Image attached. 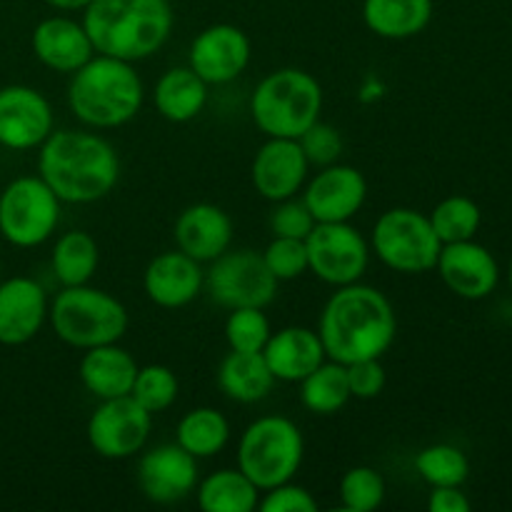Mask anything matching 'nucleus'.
<instances>
[{
  "instance_id": "38",
  "label": "nucleus",
  "mask_w": 512,
  "mask_h": 512,
  "mask_svg": "<svg viewBox=\"0 0 512 512\" xmlns=\"http://www.w3.org/2000/svg\"><path fill=\"white\" fill-rule=\"evenodd\" d=\"M270 233L275 238H298L305 240L310 235V230L315 228V218L308 210V205L303 203V198H285L278 200L270 213Z\"/></svg>"
},
{
  "instance_id": "22",
  "label": "nucleus",
  "mask_w": 512,
  "mask_h": 512,
  "mask_svg": "<svg viewBox=\"0 0 512 512\" xmlns=\"http://www.w3.org/2000/svg\"><path fill=\"white\" fill-rule=\"evenodd\" d=\"M30 45H33L35 58L55 73H75L95 55L83 20H73L68 15L40 20L33 28Z\"/></svg>"
},
{
  "instance_id": "29",
  "label": "nucleus",
  "mask_w": 512,
  "mask_h": 512,
  "mask_svg": "<svg viewBox=\"0 0 512 512\" xmlns=\"http://www.w3.org/2000/svg\"><path fill=\"white\" fill-rule=\"evenodd\" d=\"M100 263V248L85 230H68L60 235L50 253V268L63 288L85 285L93 280Z\"/></svg>"
},
{
  "instance_id": "13",
  "label": "nucleus",
  "mask_w": 512,
  "mask_h": 512,
  "mask_svg": "<svg viewBox=\"0 0 512 512\" xmlns=\"http://www.w3.org/2000/svg\"><path fill=\"white\" fill-rule=\"evenodd\" d=\"M250 55L253 45L243 28L233 23H215L195 35L188 65L208 85H225L245 73Z\"/></svg>"
},
{
  "instance_id": "4",
  "label": "nucleus",
  "mask_w": 512,
  "mask_h": 512,
  "mask_svg": "<svg viewBox=\"0 0 512 512\" xmlns=\"http://www.w3.org/2000/svg\"><path fill=\"white\" fill-rule=\"evenodd\" d=\"M145 85L133 63L95 53L68 83V108L85 128L113 130L140 113Z\"/></svg>"
},
{
  "instance_id": "20",
  "label": "nucleus",
  "mask_w": 512,
  "mask_h": 512,
  "mask_svg": "<svg viewBox=\"0 0 512 512\" xmlns=\"http://www.w3.org/2000/svg\"><path fill=\"white\" fill-rule=\"evenodd\" d=\"M205 288V273L198 260L180 250L155 255L143 273V290L150 303L165 310H178L193 303Z\"/></svg>"
},
{
  "instance_id": "28",
  "label": "nucleus",
  "mask_w": 512,
  "mask_h": 512,
  "mask_svg": "<svg viewBox=\"0 0 512 512\" xmlns=\"http://www.w3.org/2000/svg\"><path fill=\"white\" fill-rule=\"evenodd\" d=\"M195 495L205 512H253L260 500L258 485L240 468H220L198 480Z\"/></svg>"
},
{
  "instance_id": "17",
  "label": "nucleus",
  "mask_w": 512,
  "mask_h": 512,
  "mask_svg": "<svg viewBox=\"0 0 512 512\" xmlns=\"http://www.w3.org/2000/svg\"><path fill=\"white\" fill-rule=\"evenodd\" d=\"M308 170L310 163L298 138H268L255 153L250 180L260 198L278 203L303 190Z\"/></svg>"
},
{
  "instance_id": "18",
  "label": "nucleus",
  "mask_w": 512,
  "mask_h": 512,
  "mask_svg": "<svg viewBox=\"0 0 512 512\" xmlns=\"http://www.w3.org/2000/svg\"><path fill=\"white\" fill-rule=\"evenodd\" d=\"M435 270L450 293L465 300H483L498 288L500 268L495 255L473 240L445 243L440 248Z\"/></svg>"
},
{
  "instance_id": "31",
  "label": "nucleus",
  "mask_w": 512,
  "mask_h": 512,
  "mask_svg": "<svg viewBox=\"0 0 512 512\" xmlns=\"http://www.w3.org/2000/svg\"><path fill=\"white\" fill-rule=\"evenodd\" d=\"M350 385L343 363L323 360L300 380V403L313 415H335L348 405Z\"/></svg>"
},
{
  "instance_id": "5",
  "label": "nucleus",
  "mask_w": 512,
  "mask_h": 512,
  "mask_svg": "<svg viewBox=\"0 0 512 512\" xmlns=\"http://www.w3.org/2000/svg\"><path fill=\"white\" fill-rule=\"evenodd\" d=\"M323 88L300 68H280L265 75L250 98V115L268 138H300L320 120Z\"/></svg>"
},
{
  "instance_id": "10",
  "label": "nucleus",
  "mask_w": 512,
  "mask_h": 512,
  "mask_svg": "<svg viewBox=\"0 0 512 512\" xmlns=\"http://www.w3.org/2000/svg\"><path fill=\"white\" fill-rule=\"evenodd\" d=\"M205 290L220 308H268L278 295V280L255 250H225L205 273Z\"/></svg>"
},
{
  "instance_id": "1",
  "label": "nucleus",
  "mask_w": 512,
  "mask_h": 512,
  "mask_svg": "<svg viewBox=\"0 0 512 512\" xmlns=\"http://www.w3.org/2000/svg\"><path fill=\"white\" fill-rule=\"evenodd\" d=\"M318 335L328 360L335 363L383 358L398 335V315L378 288L350 283L335 288L323 305Z\"/></svg>"
},
{
  "instance_id": "34",
  "label": "nucleus",
  "mask_w": 512,
  "mask_h": 512,
  "mask_svg": "<svg viewBox=\"0 0 512 512\" xmlns=\"http://www.w3.org/2000/svg\"><path fill=\"white\" fill-rule=\"evenodd\" d=\"M178 393V375H175L168 365L150 363L138 368L133 390H130V398H133L135 403L143 405V408L155 418V415L165 413V410L178 400Z\"/></svg>"
},
{
  "instance_id": "40",
  "label": "nucleus",
  "mask_w": 512,
  "mask_h": 512,
  "mask_svg": "<svg viewBox=\"0 0 512 512\" xmlns=\"http://www.w3.org/2000/svg\"><path fill=\"white\" fill-rule=\"evenodd\" d=\"M260 512H318V500L303 485L280 483L275 488L263 490V498L258 500Z\"/></svg>"
},
{
  "instance_id": "42",
  "label": "nucleus",
  "mask_w": 512,
  "mask_h": 512,
  "mask_svg": "<svg viewBox=\"0 0 512 512\" xmlns=\"http://www.w3.org/2000/svg\"><path fill=\"white\" fill-rule=\"evenodd\" d=\"M430 512H470L468 495L460 490V485H445V488H433L428 498Z\"/></svg>"
},
{
  "instance_id": "8",
  "label": "nucleus",
  "mask_w": 512,
  "mask_h": 512,
  "mask_svg": "<svg viewBox=\"0 0 512 512\" xmlns=\"http://www.w3.org/2000/svg\"><path fill=\"white\" fill-rule=\"evenodd\" d=\"M443 243L425 213L413 208H390L375 220L370 250L385 268L403 275L435 270Z\"/></svg>"
},
{
  "instance_id": "9",
  "label": "nucleus",
  "mask_w": 512,
  "mask_h": 512,
  "mask_svg": "<svg viewBox=\"0 0 512 512\" xmlns=\"http://www.w3.org/2000/svg\"><path fill=\"white\" fill-rule=\"evenodd\" d=\"M60 205L40 175L10 180L0 193V235L15 248H38L53 238Z\"/></svg>"
},
{
  "instance_id": "26",
  "label": "nucleus",
  "mask_w": 512,
  "mask_h": 512,
  "mask_svg": "<svg viewBox=\"0 0 512 512\" xmlns=\"http://www.w3.org/2000/svg\"><path fill=\"white\" fill-rule=\"evenodd\" d=\"M155 110L170 123H190L208 103V83L190 65L165 70L155 83Z\"/></svg>"
},
{
  "instance_id": "33",
  "label": "nucleus",
  "mask_w": 512,
  "mask_h": 512,
  "mask_svg": "<svg viewBox=\"0 0 512 512\" xmlns=\"http://www.w3.org/2000/svg\"><path fill=\"white\" fill-rule=\"evenodd\" d=\"M415 470L430 488L463 485L470 475L468 455L448 443H435L415 455Z\"/></svg>"
},
{
  "instance_id": "12",
  "label": "nucleus",
  "mask_w": 512,
  "mask_h": 512,
  "mask_svg": "<svg viewBox=\"0 0 512 512\" xmlns=\"http://www.w3.org/2000/svg\"><path fill=\"white\" fill-rule=\"evenodd\" d=\"M150 433H153V415L130 395L100 400L85 425L90 448L105 460L133 458L145 448Z\"/></svg>"
},
{
  "instance_id": "3",
  "label": "nucleus",
  "mask_w": 512,
  "mask_h": 512,
  "mask_svg": "<svg viewBox=\"0 0 512 512\" xmlns=\"http://www.w3.org/2000/svg\"><path fill=\"white\" fill-rule=\"evenodd\" d=\"M173 23L168 0H90L83 10V25L95 53L128 63L158 53L168 43Z\"/></svg>"
},
{
  "instance_id": "36",
  "label": "nucleus",
  "mask_w": 512,
  "mask_h": 512,
  "mask_svg": "<svg viewBox=\"0 0 512 512\" xmlns=\"http://www.w3.org/2000/svg\"><path fill=\"white\" fill-rule=\"evenodd\" d=\"M223 333L230 350H238V353H263L273 328H270V320L263 313V308H235L225 318Z\"/></svg>"
},
{
  "instance_id": "37",
  "label": "nucleus",
  "mask_w": 512,
  "mask_h": 512,
  "mask_svg": "<svg viewBox=\"0 0 512 512\" xmlns=\"http://www.w3.org/2000/svg\"><path fill=\"white\" fill-rule=\"evenodd\" d=\"M265 265L273 273V278L278 283L283 280H295L300 275H305L310 270L308 265V248H305V240L298 238H275L265 245L263 253Z\"/></svg>"
},
{
  "instance_id": "43",
  "label": "nucleus",
  "mask_w": 512,
  "mask_h": 512,
  "mask_svg": "<svg viewBox=\"0 0 512 512\" xmlns=\"http://www.w3.org/2000/svg\"><path fill=\"white\" fill-rule=\"evenodd\" d=\"M45 3L55 10H63V13H75V10L88 8L90 0H45Z\"/></svg>"
},
{
  "instance_id": "32",
  "label": "nucleus",
  "mask_w": 512,
  "mask_h": 512,
  "mask_svg": "<svg viewBox=\"0 0 512 512\" xmlns=\"http://www.w3.org/2000/svg\"><path fill=\"white\" fill-rule=\"evenodd\" d=\"M428 218L443 245L473 240L478 235L480 223H483L480 205L470 200L468 195H448V198L435 205Z\"/></svg>"
},
{
  "instance_id": "16",
  "label": "nucleus",
  "mask_w": 512,
  "mask_h": 512,
  "mask_svg": "<svg viewBox=\"0 0 512 512\" xmlns=\"http://www.w3.org/2000/svg\"><path fill=\"white\" fill-rule=\"evenodd\" d=\"M200 480L198 460L178 443H165L143 453L138 463V485L150 503H180L195 493Z\"/></svg>"
},
{
  "instance_id": "11",
  "label": "nucleus",
  "mask_w": 512,
  "mask_h": 512,
  "mask_svg": "<svg viewBox=\"0 0 512 512\" xmlns=\"http://www.w3.org/2000/svg\"><path fill=\"white\" fill-rule=\"evenodd\" d=\"M310 273L333 288L360 283L370 265V243L350 223H315L305 238Z\"/></svg>"
},
{
  "instance_id": "2",
  "label": "nucleus",
  "mask_w": 512,
  "mask_h": 512,
  "mask_svg": "<svg viewBox=\"0 0 512 512\" xmlns=\"http://www.w3.org/2000/svg\"><path fill=\"white\" fill-rule=\"evenodd\" d=\"M38 175L60 203L90 205L113 193L120 178V158L103 135L53 130L38 148Z\"/></svg>"
},
{
  "instance_id": "39",
  "label": "nucleus",
  "mask_w": 512,
  "mask_h": 512,
  "mask_svg": "<svg viewBox=\"0 0 512 512\" xmlns=\"http://www.w3.org/2000/svg\"><path fill=\"white\" fill-rule=\"evenodd\" d=\"M300 148H303L305 158H308L310 168H325V165L338 163L343 155V135L328 123H313L303 135L298 138Z\"/></svg>"
},
{
  "instance_id": "35",
  "label": "nucleus",
  "mask_w": 512,
  "mask_h": 512,
  "mask_svg": "<svg viewBox=\"0 0 512 512\" xmlns=\"http://www.w3.org/2000/svg\"><path fill=\"white\" fill-rule=\"evenodd\" d=\"M385 493V478L370 465H355L348 473L340 478L338 495L340 505L348 512H370L378 510L383 505Z\"/></svg>"
},
{
  "instance_id": "25",
  "label": "nucleus",
  "mask_w": 512,
  "mask_h": 512,
  "mask_svg": "<svg viewBox=\"0 0 512 512\" xmlns=\"http://www.w3.org/2000/svg\"><path fill=\"white\" fill-rule=\"evenodd\" d=\"M435 13L433 0H363V23L385 40H408L423 33Z\"/></svg>"
},
{
  "instance_id": "21",
  "label": "nucleus",
  "mask_w": 512,
  "mask_h": 512,
  "mask_svg": "<svg viewBox=\"0 0 512 512\" xmlns=\"http://www.w3.org/2000/svg\"><path fill=\"white\" fill-rule=\"evenodd\" d=\"M173 238L180 253L190 255L200 265L213 263L233 243V220L220 205H188L175 220Z\"/></svg>"
},
{
  "instance_id": "24",
  "label": "nucleus",
  "mask_w": 512,
  "mask_h": 512,
  "mask_svg": "<svg viewBox=\"0 0 512 512\" xmlns=\"http://www.w3.org/2000/svg\"><path fill=\"white\" fill-rule=\"evenodd\" d=\"M138 368L140 365L135 363L128 350L120 348L118 343H108L85 350L78 365V375L83 388L93 398L108 400L130 395Z\"/></svg>"
},
{
  "instance_id": "6",
  "label": "nucleus",
  "mask_w": 512,
  "mask_h": 512,
  "mask_svg": "<svg viewBox=\"0 0 512 512\" xmlns=\"http://www.w3.org/2000/svg\"><path fill=\"white\" fill-rule=\"evenodd\" d=\"M48 320L65 345L78 350L120 343L128 333V308L108 290L90 283L63 288L50 303Z\"/></svg>"
},
{
  "instance_id": "15",
  "label": "nucleus",
  "mask_w": 512,
  "mask_h": 512,
  "mask_svg": "<svg viewBox=\"0 0 512 512\" xmlns=\"http://www.w3.org/2000/svg\"><path fill=\"white\" fill-rule=\"evenodd\" d=\"M368 200V180L353 165L333 163L315 173L305 185L303 203L315 223H350Z\"/></svg>"
},
{
  "instance_id": "7",
  "label": "nucleus",
  "mask_w": 512,
  "mask_h": 512,
  "mask_svg": "<svg viewBox=\"0 0 512 512\" xmlns=\"http://www.w3.org/2000/svg\"><path fill=\"white\" fill-rule=\"evenodd\" d=\"M303 458V433L285 415H263L240 435L238 468L258 485L260 493L293 480Z\"/></svg>"
},
{
  "instance_id": "44",
  "label": "nucleus",
  "mask_w": 512,
  "mask_h": 512,
  "mask_svg": "<svg viewBox=\"0 0 512 512\" xmlns=\"http://www.w3.org/2000/svg\"><path fill=\"white\" fill-rule=\"evenodd\" d=\"M508 280H510V288H512V260H510V268H508Z\"/></svg>"
},
{
  "instance_id": "14",
  "label": "nucleus",
  "mask_w": 512,
  "mask_h": 512,
  "mask_svg": "<svg viewBox=\"0 0 512 512\" xmlns=\"http://www.w3.org/2000/svg\"><path fill=\"white\" fill-rule=\"evenodd\" d=\"M55 130L48 98L30 85L0 88V145L8 150H33Z\"/></svg>"
},
{
  "instance_id": "27",
  "label": "nucleus",
  "mask_w": 512,
  "mask_h": 512,
  "mask_svg": "<svg viewBox=\"0 0 512 512\" xmlns=\"http://www.w3.org/2000/svg\"><path fill=\"white\" fill-rule=\"evenodd\" d=\"M278 380L270 373L263 353H238L230 350L218 368V388L225 398L235 403L253 405L273 393Z\"/></svg>"
},
{
  "instance_id": "19",
  "label": "nucleus",
  "mask_w": 512,
  "mask_h": 512,
  "mask_svg": "<svg viewBox=\"0 0 512 512\" xmlns=\"http://www.w3.org/2000/svg\"><path fill=\"white\" fill-rule=\"evenodd\" d=\"M48 295L33 278L0 280V345H25L48 320Z\"/></svg>"
},
{
  "instance_id": "41",
  "label": "nucleus",
  "mask_w": 512,
  "mask_h": 512,
  "mask_svg": "<svg viewBox=\"0 0 512 512\" xmlns=\"http://www.w3.org/2000/svg\"><path fill=\"white\" fill-rule=\"evenodd\" d=\"M345 373H348L350 398L355 400H375L385 390V383H388V375H385L380 358L355 360V363L345 365Z\"/></svg>"
},
{
  "instance_id": "30",
  "label": "nucleus",
  "mask_w": 512,
  "mask_h": 512,
  "mask_svg": "<svg viewBox=\"0 0 512 512\" xmlns=\"http://www.w3.org/2000/svg\"><path fill=\"white\" fill-rule=\"evenodd\" d=\"M175 443L195 460L215 458L230 443L228 418L208 405L188 410L175 428Z\"/></svg>"
},
{
  "instance_id": "23",
  "label": "nucleus",
  "mask_w": 512,
  "mask_h": 512,
  "mask_svg": "<svg viewBox=\"0 0 512 512\" xmlns=\"http://www.w3.org/2000/svg\"><path fill=\"white\" fill-rule=\"evenodd\" d=\"M263 358L275 380L300 383L323 360H328V355H325L318 330L290 325V328L278 330V333H270L268 343L263 348Z\"/></svg>"
}]
</instances>
